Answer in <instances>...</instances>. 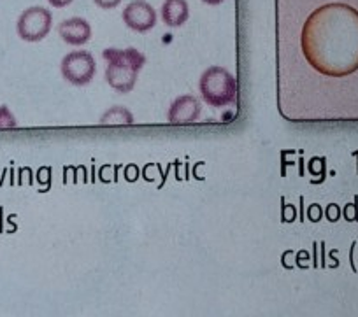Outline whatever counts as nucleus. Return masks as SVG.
Listing matches in <instances>:
<instances>
[{"mask_svg":"<svg viewBox=\"0 0 358 317\" xmlns=\"http://www.w3.org/2000/svg\"><path fill=\"white\" fill-rule=\"evenodd\" d=\"M301 47L308 64L327 78L358 71V9L343 2L320 6L306 20Z\"/></svg>","mask_w":358,"mask_h":317,"instance_id":"1","label":"nucleus"},{"mask_svg":"<svg viewBox=\"0 0 358 317\" xmlns=\"http://www.w3.org/2000/svg\"><path fill=\"white\" fill-rule=\"evenodd\" d=\"M106 61V81L115 91L130 93L136 88L137 75L146 65V57L136 47L116 50L108 47L102 51Z\"/></svg>","mask_w":358,"mask_h":317,"instance_id":"2","label":"nucleus"},{"mask_svg":"<svg viewBox=\"0 0 358 317\" xmlns=\"http://www.w3.org/2000/svg\"><path fill=\"white\" fill-rule=\"evenodd\" d=\"M199 89H201L202 100L209 108L222 109L236 103L239 84L232 72L220 65H213L202 72Z\"/></svg>","mask_w":358,"mask_h":317,"instance_id":"3","label":"nucleus"},{"mask_svg":"<svg viewBox=\"0 0 358 317\" xmlns=\"http://www.w3.org/2000/svg\"><path fill=\"white\" fill-rule=\"evenodd\" d=\"M53 27V13L43 6L25 9L16 22V32L25 43H41Z\"/></svg>","mask_w":358,"mask_h":317,"instance_id":"4","label":"nucleus"},{"mask_svg":"<svg viewBox=\"0 0 358 317\" xmlns=\"http://www.w3.org/2000/svg\"><path fill=\"white\" fill-rule=\"evenodd\" d=\"M62 78L72 86H86L97 74L94 54L88 51H71L60 61Z\"/></svg>","mask_w":358,"mask_h":317,"instance_id":"5","label":"nucleus"},{"mask_svg":"<svg viewBox=\"0 0 358 317\" xmlns=\"http://www.w3.org/2000/svg\"><path fill=\"white\" fill-rule=\"evenodd\" d=\"M123 23L129 27L130 30L137 34H146L151 29H155L158 22L157 11L153 6L146 0H132L125 9H123Z\"/></svg>","mask_w":358,"mask_h":317,"instance_id":"6","label":"nucleus"},{"mask_svg":"<svg viewBox=\"0 0 358 317\" xmlns=\"http://www.w3.org/2000/svg\"><path fill=\"white\" fill-rule=\"evenodd\" d=\"M202 115V103L194 95H181L171 103L167 111V121L171 125H192Z\"/></svg>","mask_w":358,"mask_h":317,"instance_id":"7","label":"nucleus"},{"mask_svg":"<svg viewBox=\"0 0 358 317\" xmlns=\"http://www.w3.org/2000/svg\"><path fill=\"white\" fill-rule=\"evenodd\" d=\"M58 36L69 46H85L92 39V27L85 18H67L58 25Z\"/></svg>","mask_w":358,"mask_h":317,"instance_id":"8","label":"nucleus"},{"mask_svg":"<svg viewBox=\"0 0 358 317\" xmlns=\"http://www.w3.org/2000/svg\"><path fill=\"white\" fill-rule=\"evenodd\" d=\"M162 22L171 29H179L190 18V6L187 0H165L160 9Z\"/></svg>","mask_w":358,"mask_h":317,"instance_id":"9","label":"nucleus"},{"mask_svg":"<svg viewBox=\"0 0 358 317\" xmlns=\"http://www.w3.org/2000/svg\"><path fill=\"white\" fill-rule=\"evenodd\" d=\"M101 125H134V115L123 105H115L101 116Z\"/></svg>","mask_w":358,"mask_h":317,"instance_id":"10","label":"nucleus"},{"mask_svg":"<svg viewBox=\"0 0 358 317\" xmlns=\"http://www.w3.org/2000/svg\"><path fill=\"white\" fill-rule=\"evenodd\" d=\"M16 126H18V121H16L11 109L8 105H0V130L16 128Z\"/></svg>","mask_w":358,"mask_h":317,"instance_id":"11","label":"nucleus"},{"mask_svg":"<svg viewBox=\"0 0 358 317\" xmlns=\"http://www.w3.org/2000/svg\"><path fill=\"white\" fill-rule=\"evenodd\" d=\"M94 2H95V6H99L101 9H106V11H109V9L118 8L123 0H94Z\"/></svg>","mask_w":358,"mask_h":317,"instance_id":"12","label":"nucleus"},{"mask_svg":"<svg viewBox=\"0 0 358 317\" xmlns=\"http://www.w3.org/2000/svg\"><path fill=\"white\" fill-rule=\"evenodd\" d=\"M74 0H48V4L51 6V8L55 9H64L67 8V6H71Z\"/></svg>","mask_w":358,"mask_h":317,"instance_id":"13","label":"nucleus"},{"mask_svg":"<svg viewBox=\"0 0 358 317\" xmlns=\"http://www.w3.org/2000/svg\"><path fill=\"white\" fill-rule=\"evenodd\" d=\"M202 2L208 6H220V4H223L225 0H202Z\"/></svg>","mask_w":358,"mask_h":317,"instance_id":"14","label":"nucleus"}]
</instances>
